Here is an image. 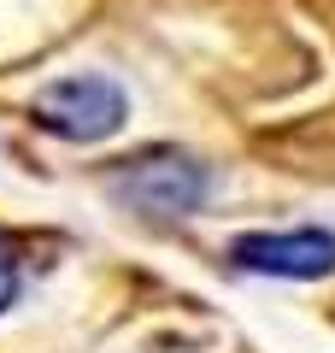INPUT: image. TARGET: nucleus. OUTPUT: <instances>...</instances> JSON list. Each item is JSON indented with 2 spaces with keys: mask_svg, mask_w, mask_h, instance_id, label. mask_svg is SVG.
Here are the masks:
<instances>
[{
  "mask_svg": "<svg viewBox=\"0 0 335 353\" xmlns=\"http://www.w3.org/2000/svg\"><path fill=\"white\" fill-rule=\"evenodd\" d=\"M212 189V171L194 165L188 153H148L136 159L124 176H118V194L141 212H171V218H188Z\"/></svg>",
  "mask_w": 335,
  "mask_h": 353,
  "instance_id": "nucleus-3",
  "label": "nucleus"
},
{
  "mask_svg": "<svg viewBox=\"0 0 335 353\" xmlns=\"http://www.w3.org/2000/svg\"><path fill=\"white\" fill-rule=\"evenodd\" d=\"M18 283H24V253L12 236H0V312L18 301Z\"/></svg>",
  "mask_w": 335,
  "mask_h": 353,
  "instance_id": "nucleus-4",
  "label": "nucleus"
},
{
  "mask_svg": "<svg viewBox=\"0 0 335 353\" xmlns=\"http://www.w3.org/2000/svg\"><path fill=\"white\" fill-rule=\"evenodd\" d=\"M230 259L241 271L283 283H318L335 271V236L329 230H253V236L230 241Z\"/></svg>",
  "mask_w": 335,
  "mask_h": 353,
  "instance_id": "nucleus-2",
  "label": "nucleus"
},
{
  "mask_svg": "<svg viewBox=\"0 0 335 353\" xmlns=\"http://www.w3.org/2000/svg\"><path fill=\"white\" fill-rule=\"evenodd\" d=\"M30 112L59 141H106V136L124 130L130 94L100 71H77V77H53L36 101H30Z\"/></svg>",
  "mask_w": 335,
  "mask_h": 353,
  "instance_id": "nucleus-1",
  "label": "nucleus"
}]
</instances>
